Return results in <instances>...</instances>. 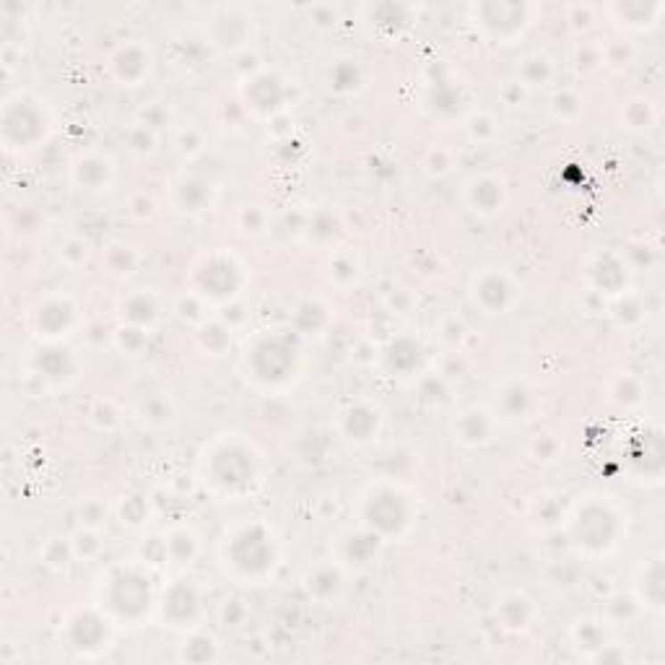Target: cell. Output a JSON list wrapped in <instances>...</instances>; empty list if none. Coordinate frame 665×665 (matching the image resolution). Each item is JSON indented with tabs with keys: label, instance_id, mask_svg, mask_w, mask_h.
I'll return each mask as SVG.
<instances>
[{
	"label": "cell",
	"instance_id": "6da1fadb",
	"mask_svg": "<svg viewBox=\"0 0 665 665\" xmlns=\"http://www.w3.org/2000/svg\"><path fill=\"white\" fill-rule=\"evenodd\" d=\"M258 468H260L258 455L252 453V447L247 442L237 439V437L216 442L211 453L206 455V463H203L206 481L221 497L247 494L258 481Z\"/></svg>",
	"mask_w": 665,
	"mask_h": 665
},
{
	"label": "cell",
	"instance_id": "7a4b0ae2",
	"mask_svg": "<svg viewBox=\"0 0 665 665\" xmlns=\"http://www.w3.org/2000/svg\"><path fill=\"white\" fill-rule=\"evenodd\" d=\"M224 562L232 570V575L240 579H247V582L266 579L278 564V546H275L271 528L263 522H247L242 528H237L232 538L226 541Z\"/></svg>",
	"mask_w": 665,
	"mask_h": 665
},
{
	"label": "cell",
	"instance_id": "3957f363",
	"mask_svg": "<svg viewBox=\"0 0 665 665\" xmlns=\"http://www.w3.org/2000/svg\"><path fill=\"white\" fill-rule=\"evenodd\" d=\"M247 377L260 388H286L300 374V349L289 335L268 332L255 338L244 357Z\"/></svg>",
	"mask_w": 665,
	"mask_h": 665
},
{
	"label": "cell",
	"instance_id": "277c9868",
	"mask_svg": "<svg viewBox=\"0 0 665 665\" xmlns=\"http://www.w3.org/2000/svg\"><path fill=\"white\" fill-rule=\"evenodd\" d=\"M362 517L364 525L380 538L400 536L414 522V499L398 486H372L362 499Z\"/></svg>",
	"mask_w": 665,
	"mask_h": 665
},
{
	"label": "cell",
	"instance_id": "5b68a950",
	"mask_svg": "<svg viewBox=\"0 0 665 665\" xmlns=\"http://www.w3.org/2000/svg\"><path fill=\"white\" fill-rule=\"evenodd\" d=\"M152 605L149 577L135 567H115L102 582V608L120 621H138Z\"/></svg>",
	"mask_w": 665,
	"mask_h": 665
},
{
	"label": "cell",
	"instance_id": "8992f818",
	"mask_svg": "<svg viewBox=\"0 0 665 665\" xmlns=\"http://www.w3.org/2000/svg\"><path fill=\"white\" fill-rule=\"evenodd\" d=\"M619 536H621V517L608 502L587 499L577 507L572 517V541L585 554L611 551L619 544Z\"/></svg>",
	"mask_w": 665,
	"mask_h": 665
},
{
	"label": "cell",
	"instance_id": "52a82bcc",
	"mask_svg": "<svg viewBox=\"0 0 665 665\" xmlns=\"http://www.w3.org/2000/svg\"><path fill=\"white\" fill-rule=\"evenodd\" d=\"M50 130V120L39 102L31 96H13L3 107V144L8 149H31L34 144L45 141Z\"/></svg>",
	"mask_w": 665,
	"mask_h": 665
},
{
	"label": "cell",
	"instance_id": "ba28073f",
	"mask_svg": "<svg viewBox=\"0 0 665 665\" xmlns=\"http://www.w3.org/2000/svg\"><path fill=\"white\" fill-rule=\"evenodd\" d=\"M473 21L479 24V29L488 34L497 42H510L514 37H520L522 31L533 24V13L536 5L528 3H479L471 8Z\"/></svg>",
	"mask_w": 665,
	"mask_h": 665
},
{
	"label": "cell",
	"instance_id": "9c48e42d",
	"mask_svg": "<svg viewBox=\"0 0 665 665\" xmlns=\"http://www.w3.org/2000/svg\"><path fill=\"white\" fill-rule=\"evenodd\" d=\"M244 283V271L242 266L232 258V255H224V252H216L211 255L201 271L195 273V286H198V294L203 300H211V302H229L240 294Z\"/></svg>",
	"mask_w": 665,
	"mask_h": 665
},
{
	"label": "cell",
	"instance_id": "30bf717a",
	"mask_svg": "<svg viewBox=\"0 0 665 665\" xmlns=\"http://www.w3.org/2000/svg\"><path fill=\"white\" fill-rule=\"evenodd\" d=\"M520 297V289L514 281L499 268H484L473 275L471 283V300L476 307H481L486 315H505L510 312Z\"/></svg>",
	"mask_w": 665,
	"mask_h": 665
},
{
	"label": "cell",
	"instance_id": "8fae6325",
	"mask_svg": "<svg viewBox=\"0 0 665 665\" xmlns=\"http://www.w3.org/2000/svg\"><path fill=\"white\" fill-rule=\"evenodd\" d=\"M252 21H255L252 13L244 8H234V5L218 8L211 24V45L221 53H232V55L240 53L252 39V31H255Z\"/></svg>",
	"mask_w": 665,
	"mask_h": 665
},
{
	"label": "cell",
	"instance_id": "7c38bea8",
	"mask_svg": "<svg viewBox=\"0 0 665 665\" xmlns=\"http://www.w3.org/2000/svg\"><path fill=\"white\" fill-rule=\"evenodd\" d=\"M76 312L78 307L70 297H47L45 302H39L31 312V325L39 338L55 341L73 328L76 323Z\"/></svg>",
	"mask_w": 665,
	"mask_h": 665
},
{
	"label": "cell",
	"instance_id": "4fadbf2b",
	"mask_svg": "<svg viewBox=\"0 0 665 665\" xmlns=\"http://www.w3.org/2000/svg\"><path fill=\"white\" fill-rule=\"evenodd\" d=\"M341 434L346 442L357 445V447H364L369 442L377 439L380 434V426H382V419H380V411L372 406V403H351L341 411Z\"/></svg>",
	"mask_w": 665,
	"mask_h": 665
},
{
	"label": "cell",
	"instance_id": "5bb4252c",
	"mask_svg": "<svg viewBox=\"0 0 665 665\" xmlns=\"http://www.w3.org/2000/svg\"><path fill=\"white\" fill-rule=\"evenodd\" d=\"M110 68L122 86H138L152 70V53L141 42H127L112 55Z\"/></svg>",
	"mask_w": 665,
	"mask_h": 665
},
{
	"label": "cell",
	"instance_id": "9a60e30c",
	"mask_svg": "<svg viewBox=\"0 0 665 665\" xmlns=\"http://www.w3.org/2000/svg\"><path fill=\"white\" fill-rule=\"evenodd\" d=\"M455 439L468 447H484L494 437V414L481 406H468L457 414L453 422Z\"/></svg>",
	"mask_w": 665,
	"mask_h": 665
},
{
	"label": "cell",
	"instance_id": "2e32d148",
	"mask_svg": "<svg viewBox=\"0 0 665 665\" xmlns=\"http://www.w3.org/2000/svg\"><path fill=\"white\" fill-rule=\"evenodd\" d=\"M505 201H507L505 185L491 175H479L465 182V203L479 216H497L505 209Z\"/></svg>",
	"mask_w": 665,
	"mask_h": 665
},
{
	"label": "cell",
	"instance_id": "e0dca14e",
	"mask_svg": "<svg viewBox=\"0 0 665 665\" xmlns=\"http://www.w3.org/2000/svg\"><path fill=\"white\" fill-rule=\"evenodd\" d=\"M201 608V598L195 585L190 582H175L167 595H164V621H169L172 627H187Z\"/></svg>",
	"mask_w": 665,
	"mask_h": 665
},
{
	"label": "cell",
	"instance_id": "ac0fdd59",
	"mask_svg": "<svg viewBox=\"0 0 665 665\" xmlns=\"http://www.w3.org/2000/svg\"><path fill=\"white\" fill-rule=\"evenodd\" d=\"M283 84L268 73H255L250 81H247V89H244V96H247V107H252L255 112L260 115H271L275 112L281 104H283Z\"/></svg>",
	"mask_w": 665,
	"mask_h": 665
},
{
	"label": "cell",
	"instance_id": "d6986e66",
	"mask_svg": "<svg viewBox=\"0 0 665 665\" xmlns=\"http://www.w3.org/2000/svg\"><path fill=\"white\" fill-rule=\"evenodd\" d=\"M70 175H73L76 185H81L86 190H102V187H107L112 182V177H115V167L102 153H86V156H81V159L73 161Z\"/></svg>",
	"mask_w": 665,
	"mask_h": 665
},
{
	"label": "cell",
	"instance_id": "ffe728a7",
	"mask_svg": "<svg viewBox=\"0 0 665 665\" xmlns=\"http://www.w3.org/2000/svg\"><path fill=\"white\" fill-rule=\"evenodd\" d=\"M533 408H536V393L528 388V382H520V380L510 382L497 400V411L502 414V419H510V422L528 419Z\"/></svg>",
	"mask_w": 665,
	"mask_h": 665
},
{
	"label": "cell",
	"instance_id": "44dd1931",
	"mask_svg": "<svg viewBox=\"0 0 665 665\" xmlns=\"http://www.w3.org/2000/svg\"><path fill=\"white\" fill-rule=\"evenodd\" d=\"M34 372L45 380H53V382H68L76 374V362L65 349L50 346L34 357Z\"/></svg>",
	"mask_w": 665,
	"mask_h": 665
},
{
	"label": "cell",
	"instance_id": "7402d4cb",
	"mask_svg": "<svg viewBox=\"0 0 665 665\" xmlns=\"http://www.w3.org/2000/svg\"><path fill=\"white\" fill-rule=\"evenodd\" d=\"M385 369L398 377H408L422 362V346L411 338H395L382 354Z\"/></svg>",
	"mask_w": 665,
	"mask_h": 665
},
{
	"label": "cell",
	"instance_id": "603a6c76",
	"mask_svg": "<svg viewBox=\"0 0 665 665\" xmlns=\"http://www.w3.org/2000/svg\"><path fill=\"white\" fill-rule=\"evenodd\" d=\"M107 621L96 613H78L73 621H70V642L78 647V650H89V647H99L104 639H107Z\"/></svg>",
	"mask_w": 665,
	"mask_h": 665
},
{
	"label": "cell",
	"instance_id": "cb8c5ba5",
	"mask_svg": "<svg viewBox=\"0 0 665 665\" xmlns=\"http://www.w3.org/2000/svg\"><path fill=\"white\" fill-rule=\"evenodd\" d=\"M307 587L315 598L328 601V598H335L338 590L343 587V575L335 564H320L307 577Z\"/></svg>",
	"mask_w": 665,
	"mask_h": 665
},
{
	"label": "cell",
	"instance_id": "d4e9b609",
	"mask_svg": "<svg viewBox=\"0 0 665 665\" xmlns=\"http://www.w3.org/2000/svg\"><path fill=\"white\" fill-rule=\"evenodd\" d=\"M497 616L502 619V624H505L507 629H525V627L530 624V619H533V605H530V601H528L525 595L513 593V595H507V598L499 603Z\"/></svg>",
	"mask_w": 665,
	"mask_h": 665
},
{
	"label": "cell",
	"instance_id": "484cf974",
	"mask_svg": "<svg viewBox=\"0 0 665 665\" xmlns=\"http://www.w3.org/2000/svg\"><path fill=\"white\" fill-rule=\"evenodd\" d=\"M328 84H331L332 91L338 94H349V91H357L364 84V73L359 68V62L354 61H338L328 70Z\"/></svg>",
	"mask_w": 665,
	"mask_h": 665
},
{
	"label": "cell",
	"instance_id": "4316f807",
	"mask_svg": "<svg viewBox=\"0 0 665 665\" xmlns=\"http://www.w3.org/2000/svg\"><path fill=\"white\" fill-rule=\"evenodd\" d=\"M122 317L135 325V328H149L153 320H156V304L149 294L138 291L133 297H127L125 304H122Z\"/></svg>",
	"mask_w": 665,
	"mask_h": 665
},
{
	"label": "cell",
	"instance_id": "83f0119b",
	"mask_svg": "<svg viewBox=\"0 0 665 665\" xmlns=\"http://www.w3.org/2000/svg\"><path fill=\"white\" fill-rule=\"evenodd\" d=\"M380 536H374L372 530L369 533H351L343 544V554L349 562L354 564H366L374 554H377V546H380Z\"/></svg>",
	"mask_w": 665,
	"mask_h": 665
},
{
	"label": "cell",
	"instance_id": "f1b7e54d",
	"mask_svg": "<svg viewBox=\"0 0 665 665\" xmlns=\"http://www.w3.org/2000/svg\"><path fill=\"white\" fill-rule=\"evenodd\" d=\"M328 307L323 302H304L294 312V325L302 332H317L328 325Z\"/></svg>",
	"mask_w": 665,
	"mask_h": 665
},
{
	"label": "cell",
	"instance_id": "f546056e",
	"mask_svg": "<svg viewBox=\"0 0 665 665\" xmlns=\"http://www.w3.org/2000/svg\"><path fill=\"white\" fill-rule=\"evenodd\" d=\"M554 76V65L551 61L541 55V53H533L528 55L522 65H520V78H522V86H536V84H548Z\"/></svg>",
	"mask_w": 665,
	"mask_h": 665
},
{
	"label": "cell",
	"instance_id": "4dcf8cb0",
	"mask_svg": "<svg viewBox=\"0 0 665 665\" xmlns=\"http://www.w3.org/2000/svg\"><path fill=\"white\" fill-rule=\"evenodd\" d=\"M624 266L619 263V260H613V258H601L595 266H593V278H595V283L605 289V291H616V289H621V283H624Z\"/></svg>",
	"mask_w": 665,
	"mask_h": 665
},
{
	"label": "cell",
	"instance_id": "1f68e13d",
	"mask_svg": "<svg viewBox=\"0 0 665 665\" xmlns=\"http://www.w3.org/2000/svg\"><path fill=\"white\" fill-rule=\"evenodd\" d=\"M177 203L185 211H201L209 203V185L201 180H182L177 187Z\"/></svg>",
	"mask_w": 665,
	"mask_h": 665
},
{
	"label": "cell",
	"instance_id": "d6a6232c",
	"mask_svg": "<svg viewBox=\"0 0 665 665\" xmlns=\"http://www.w3.org/2000/svg\"><path fill=\"white\" fill-rule=\"evenodd\" d=\"M195 551H198V541H195V536L190 533V530H175L169 538H167V554L175 559V562H190L193 556H195Z\"/></svg>",
	"mask_w": 665,
	"mask_h": 665
},
{
	"label": "cell",
	"instance_id": "836d02e7",
	"mask_svg": "<svg viewBox=\"0 0 665 665\" xmlns=\"http://www.w3.org/2000/svg\"><path fill=\"white\" fill-rule=\"evenodd\" d=\"M572 639H575L577 647H605V632L603 627L593 619H585V621H577L575 629H572Z\"/></svg>",
	"mask_w": 665,
	"mask_h": 665
},
{
	"label": "cell",
	"instance_id": "e575fe53",
	"mask_svg": "<svg viewBox=\"0 0 665 665\" xmlns=\"http://www.w3.org/2000/svg\"><path fill=\"white\" fill-rule=\"evenodd\" d=\"M201 343H203V349L209 354H221L232 343V331L226 325H221V323H209L201 331Z\"/></svg>",
	"mask_w": 665,
	"mask_h": 665
},
{
	"label": "cell",
	"instance_id": "d590c367",
	"mask_svg": "<svg viewBox=\"0 0 665 665\" xmlns=\"http://www.w3.org/2000/svg\"><path fill=\"white\" fill-rule=\"evenodd\" d=\"M613 11H619V16L624 21H655L658 13L663 11V5L661 3H653V5H647V3H616Z\"/></svg>",
	"mask_w": 665,
	"mask_h": 665
},
{
	"label": "cell",
	"instance_id": "8d00e7d4",
	"mask_svg": "<svg viewBox=\"0 0 665 665\" xmlns=\"http://www.w3.org/2000/svg\"><path fill=\"white\" fill-rule=\"evenodd\" d=\"M551 110L556 112V118L562 120H572L582 112V102L577 99L572 91H559L554 99H551Z\"/></svg>",
	"mask_w": 665,
	"mask_h": 665
},
{
	"label": "cell",
	"instance_id": "74e56055",
	"mask_svg": "<svg viewBox=\"0 0 665 665\" xmlns=\"http://www.w3.org/2000/svg\"><path fill=\"white\" fill-rule=\"evenodd\" d=\"M562 453V442L554 437V434H538L530 445V455L538 460V463H548V460H556Z\"/></svg>",
	"mask_w": 665,
	"mask_h": 665
},
{
	"label": "cell",
	"instance_id": "f35d334b",
	"mask_svg": "<svg viewBox=\"0 0 665 665\" xmlns=\"http://www.w3.org/2000/svg\"><path fill=\"white\" fill-rule=\"evenodd\" d=\"M146 514H149L146 499H141V497H127V499L122 502V522H127V525H141V522L146 520Z\"/></svg>",
	"mask_w": 665,
	"mask_h": 665
},
{
	"label": "cell",
	"instance_id": "ab89813d",
	"mask_svg": "<svg viewBox=\"0 0 665 665\" xmlns=\"http://www.w3.org/2000/svg\"><path fill=\"white\" fill-rule=\"evenodd\" d=\"M169 416H172V406H169V400H164V398H149L146 403H144V419L149 423H167L169 422Z\"/></svg>",
	"mask_w": 665,
	"mask_h": 665
},
{
	"label": "cell",
	"instance_id": "60d3db41",
	"mask_svg": "<svg viewBox=\"0 0 665 665\" xmlns=\"http://www.w3.org/2000/svg\"><path fill=\"white\" fill-rule=\"evenodd\" d=\"M89 258V244L84 240H68V242L61 247V260L65 266H81L84 260Z\"/></svg>",
	"mask_w": 665,
	"mask_h": 665
},
{
	"label": "cell",
	"instance_id": "b9f144b4",
	"mask_svg": "<svg viewBox=\"0 0 665 665\" xmlns=\"http://www.w3.org/2000/svg\"><path fill=\"white\" fill-rule=\"evenodd\" d=\"M335 234H338V224H335L332 216H317V218L312 221V226H309V237L317 240V242H323V237H325V242H328Z\"/></svg>",
	"mask_w": 665,
	"mask_h": 665
},
{
	"label": "cell",
	"instance_id": "7bdbcfd3",
	"mask_svg": "<svg viewBox=\"0 0 665 665\" xmlns=\"http://www.w3.org/2000/svg\"><path fill=\"white\" fill-rule=\"evenodd\" d=\"M118 341H120V346L127 351V354H135V351H141V346L146 343V332L144 328H122L118 332Z\"/></svg>",
	"mask_w": 665,
	"mask_h": 665
},
{
	"label": "cell",
	"instance_id": "ee69618b",
	"mask_svg": "<svg viewBox=\"0 0 665 665\" xmlns=\"http://www.w3.org/2000/svg\"><path fill=\"white\" fill-rule=\"evenodd\" d=\"M70 554H73V548L68 544H61V541H50L47 548H45V562L47 564H55V567H65L68 564V559H70Z\"/></svg>",
	"mask_w": 665,
	"mask_h": 665
},
{
	"label": "cell",
	"instance_id": "f6af8a7d",
	"mask_svg": "<svg viewBox=\"0 0 665 665\" xmlns=\"http://www.w3.org/2000/svg\"><path fill=\"white\" fill-rule=\"evenodd\" d=\"M263 224H266V216L263 211L258 209V206H244L242 211V229L250 234H258V232H263Z\"/></svg>",
	"mask_w": 665,
	"mask_h": 665
},
{
	"label": "cell",
	"instance_id": "bcb514c9",
	"mask_svg": "<svg viewBox=\"0 0 665 665\" xmlns=\"http://www.w3.org/2000/svg\"><path fill=\"white\" fill-rule=\"evenodd\" d=\"M616 395H619L621 403H636L639 395H642V388H639V382H636L635 377H621Z\"/></svg>",
	"mask_w": 665,
	"mask_h": 665
},
{
	"label": "cell",
	"instance_id": "7dc6e473",
	"mask_svg": "<svg viewBox=\"0 0 665 665\" xmlns=\"http://www.w3.org/2000/svg\"><path fill=\"white\" fill-rule=\"evenodd\" d=\"M73 551H76V554H81V556H94V554L99 551V541H96V536H94L91 530L78 533V536H76V541H73Z\"/></svg>",
	"mask_w": 665,
	"mask_h": 665
},
{
	"label": "cell",
	"instance_id": "c3c4849f",
	"mask_svg": "<svg viewBox=\"0 0 665 665\" xmlns=\"http://www.w3.org/2000/svg\"><path fill=\"white\" fill-rule=\"evenodd\" d=\"M468 130H471L473 138L484 141V138H491V135H494V122L488 120L486 115H476V118L471 120V125H468Z\"/></svg>",
	"mask_w": 665,
	"mask_h": 665
},
{
	"label": "cell",
	"instance_id": "681fc988",
	"mask_svg": "<svg viewBox=\"0 0 665 665\" xmlns=\"http://www.w3.org/2000/svg\"><path fill=\"white\" fill-rule=\"evenodd\" d=\"M332 268H343V266H341V263H335ZM332 273H335V275H341L343 271H332ZM354 275H357V266H349V278H354Z\"/></svg>",
	"mask_w": 665,
	"mask_h": 665
}]
</instances>
